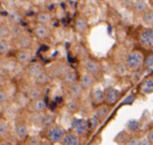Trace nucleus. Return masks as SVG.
Listing matches in <instances>:
<instances>
[{
	"instance_id": "7",
	"label": "nucleus",
	"mask_w": 153,
	"mask_h": 145,
	"mask_svg": "<svg viewBox=\"0 0 153 145\" xmlns=\"http://www.w3.org/2000/svg\"><path fill=\"white\" fill-rule=\"evenodd\" d=\"M74 27V30H76L78 34L83 35V36L87 35L90 29V26H89V23H88L87 19H86V17H84V16H82V15H79L76 17Z\"/></svg>"
},
{
	"instance_id": "34",
	"label": "nucleus",
	"mask_w": 153,
	"mask_h": 145,
	"mask_svg": "<svg viewBox=\"0 0 153 145\" xmlns=\"http://www.w3.org/2000/svg\"><path fill=\"white\" fill-rule=\"evenodd\" d=\"M9 100V94L3 88H0V105H4Z\"/></svg>"
},
{
	"instance_id": "20",
	"label": "nucleus",
	"mask_w": 153,
	"mask_h": 145,
	"mask_svg": "<svg viewBox=\"0 0 153 145\" xmlns=\"http://www.w3.org/2000/svg\"><path fill=\"white\" fill-rule=\"evenodd\" d=\"M26 96H27L30 100H34V99L43 97V87L34 84L33 86H30V88H28Z\"/></svg>"
},
{
	"instance_id": "36",
	"label": "nucleus",
	"mask_w": 153,
	"mask_h": 145,
	"mask_svg": "<svg viewBox=\"0 0 153 145\" xmlns=\"http://www.w3.org/2000/svg\"><path fill=\"white\" fill-rule=\"evenodd\" d=\"M146 138L149 142L153 144V130L152 128H150V130H148V132H147V135H146Z\"/></svg>"
},
{
	"instance_id": "38",
	"label": "nucleus",
	"mask_w": 153,
	"mask_h": 145,
	"mask_svg": "<svg viewBox=\"0 0 153 145\" xmlns=\"http://www.w3.org/2000/svg\"><path fill=\"white\" fill-rule=\"evenodd\" d=\"M138 145H152V143H150L148 140H147V138L145 137V138L143 139H140V143H138Z\"/></svg>"
},
{
	"instance_id": "27",
	"label": "nucleus",
	"mask_w": 153,
	"mask_h": 145,
	"mask_svg": "<svg viewBox=\"0 0 153 145\" xmlns=\"http://www.w3.org/2000/svg\"><path fill=\"white\" fill-rule=\"evenodd\" d=\"M53 21V17L47 12H39L36 16V22L39 24H44V25H49Z\"/></svg>"
},
{
	"instance_id": "3",
	"label": "nucleus",
	"mask_w": 153,
	"mask_h": 145,
	"mask_svg": "<svg viewBox=\"0 0 153 145\" xmlns=\"http://www.w3.org/2000/svg\"><path fill=\"white\" fill-rule=\"evenodd\" d=\"M137 41L145 51L153 50V27H144L138 32Z\"/></svg>"
},
{
	"instance_id": "6",
	"label": "nucleus",
	"mask_w": 153,
	"mask_h": 145,
	"mask_svg": "<svg viewBox=\"0 0 153 145\" xmlns=\"http://www.w3.org/2000/svg\"><path fill=\"white\" fill-rule=\"evenodd\" d=\"M71 130L80 137L87 135L89 132L87 119H83V118H76V119H74V121L71 123Z\"/></svg>"
},
{
	"instance_id": "13",
	"label": "nucleus",
	"mask_w": 153,
	"mask_h": 145,
	"mask_svg": "<svg viewBox=\"0 0 153 145\" xmlns=\"http://www.w3.org/2000/svg\"><path fill=\"white\" fill-rule=\"evenodd\" d=\"M79 82H80V85L83 87V89L85 91L90 90V89H92L94 86H96L97 77H94V75L85 72V73H83L79 77Z\"/></svg>"
},
{
	"instance_id": "42",
	"label": "nucleus",
	"mask_w": 153,
	"mask_h": 145,
	"mask_svg": "<svg viewBox=\"0 0 153 145\" xmlns=\"http://www.w3.org/2000/svg\"><path fill=\"white\" fill-rule=\"evenodd\" d=\"M53 145H62L61 143H59V144H53Z\"/></svg>"
},
{
	"instance_id": "28",
	"label": "nucleus",
	"mask_w": 153,
	"mask_h": 145,
	"mask_svg": "<svg viewBox=\"0 0 153 145\" xmlns=\"http://www.w3.org/2000/svg\"><path fill=\"white\" fill-rule=\"evenodd\" d=\"M11 132V124L4 118H0V138H5Z\"/></svg>"
},
{
	"instance_id": "18",
	"label": "nucleus",
	"mask_w": 153,
	"mask_h": 145,
	"mask_svg": "<svg viewBox=\"0 0 153 145\" xmlns=\"http://www.w3.org/2000/svg\"><path fill=\"white\" fill-rule=\"evenodd\" d=\"M132 9H133V12L136 15L140 16L147 10L150 9V5H149L148 0H134L133 3H132Z\"/></svg>"
},
{
	"instance_id": "26",
	"label": "nucleus",
	"mask_w": 153,
	"mask_h": 145,
	"mask_svg": "<svg viewBox=\"0 0 153 145\" xmlns=\"http://www.w3.org/2000/svg\"><path fill=\"white\" fill-rule=\"evenodd\" d=\"M140 21L144 27H153V11L151 7L140 15Z\"/></svg>"
},
{
	"instance_id": "12",
	"label": "nucleus",
	"mask_w": 153,
	"mask_h": 145,
	"mask_svg": "<svg viewBox=\"0 0 153 145\" xmlns=\"http://www.w3.org/2000/svg\"><path fill=\"white\" fill-rule=\"evenodd\" d=\"M111 111V107L106 103H101L96 107H94V116H96L101 122L105 121L107 119V117L109 116Z\"/></svg>"
},
{
	"instance_id": "9",
	"label": "nucleus",
	"mask_w": 153,
	"mask_h": 145,
	"mask_svg": "<svg viewBox=\"0 0 153 145\" xmlns=\"http://www.w3.org/2000/svg\"><path fill=\"white\" fill-rule=\"evenodd\" d=\"M33 34L34 37L38 40L44 41L51 37V29L49 27V25H44V24H39L37 23L35 25L34 29H33Z\"/></svg>"
},
{
	"instance_id": "35",
	"label": "nucleus",
	"mask_w": 153,
	"mask_h": 145,
	"mask_svg": "<svg viewBox=\"0 0 153 145\" xmlns=\"http://www.w3.org/2000/svg\"><path fill=\"white\" fill-rule=\"evenodd\" d=\"M138 143H140V138L133 136V137H129V138H128L125 145H138Z\"/></svg>"
},
{
	"instance_id": "43",
	"label": "nucleus",
	"mask_w": 153,
	"mask_h": 145,
	"mask_svg": "<svg viewBox=\"0 0 153 145\" xmlns=\"http://www.w3.org/2000/svg\"><path fill=\"white\" fill-rule=\"evenodd\" d=\"M4 1H7V0H4Z\"/></svg>"
},
{
	"instance_id": "21",
	"label": "nucleus",
	"mask_w": 153,
	"mask_h": 145,
	"mask_svg": "<svg viewBox=\"0 0 153 145\" xmlns=\"http://www.w3.org/2000/svg\"><path fill=\"white\" fill-rule=\"evenodd\" d=\"M62 80H63V82L66 86H69V85H72L74 82H79V75H78V73L74 70L68 69L63 74V76H62Z\"/></svg>"
},
{
	"instance_id": "33",
	"label": "nucleus",
	"mask_w": 153,
	"mask_h": 145,
	"mask_svg": "<svg viewBox=\"0 0 153 145\" xmlns=\"http://www.w3.org/2000/svg\"><path fill=\"white\" fill-rule=\"evenodd\" d=\"M126 128H127V132H136L140 128V123L137 120H129L126 124Z\"/></svg>"
},
{
	"instance_id": "15",
	"label": "nucleus",
	"mask_w": 153,
	"mask_h": 145,
	"mask_svg": "<svg viewBox=\"0 0 153 145\" xmlns=\"http://www.w3.org/2000/svg\"><path fill=\"white\" fill-rule=\"evenodd\" d=\"M44 66L42 65L39 62H36V63H32L30 62L28 65L25 66V72L28 76H30L32 78H34L35 76H37L39 73H41L42 71H44Z\"/></svg>"
},
{
	"instance_id": "11",
	"label": "nucleus",
	"mask_w": 153,
	"mask_h": 145,
	"mask_svg": "<svg viewBox=\"0 0 153 145\" xmlns=\"http://www.w3.org/2000/svg\"><path fill=\"white\" fill-rule=\"evenodd\" d=\"M15 135L16 138L20 141H25L28 138V127L27 124L22 120H17L15 123Z\"/></svg>"
},
{
	"instance_id": "19",
	"label": "nucleus",
	"mask_w": 153,
	"mask_h": 145,
	"mask_svg": "<svg viewBox=\"0 0 153 145\" xmlns=\"http://www.w3.org/2000/svg\"><path fill=\"white\" fill-rule=\"evenodd\" d=\"M68 87V92H69V96L71 97H76V98H80L83 96L85 90L83 89V87L80 85L79 82H74L72 85H69Z\"/></svg>"
},
{
	"instance_id": "37",
	"label": "nucleus",
	"mask_w": 153,
	"mask_h": 145,
	"mask_svg": "<svg viewBox=\"0 0 153 145\" xmlns=\"http://www.w3.org/2000/svg\"><path fill=\"white\" fill-rule=\"evenodd\" d=\"M5 82H7V78H5V76L0 72V88H4Z\"/></svg>"
},
{
	"instance_id": "41",
	"label": "nucleus",
	"mask_w": 153,
	"mask_h": 145,
	"mask_svg": "<svg viewBox=\"0 0 153 145\" xmlns=\"http://www.w3.org/2000/svg\"><path fill=\"white\" fill-rule=\"evenodd\" d=\"M38 145H51V143L48 142V141H40V142L38 143Z\"/></svg>"
},
{
	"instance_id": "17",
	"label": "nucleus",
	"mask_w": 153,
	"mask_h": 145,
	"mask_svg": "<svg viewBox=\"0 0 153 145\" xmlns=\"http://www.w3.org/2000/svg\"><path fill=\"white\" fill-rule=\"evenodd\" d=\"M61 144L62 145H81L80 136H78V135L72 132V130L66 132Z\"/></svg>"
},
{
	"instance_id": "14",
	"label": "nucleus",
	"mask_w": 153,
	"mask_h": 145,
	"mask_svg": "<svg viewBox=\"0 0 153 145\" xmlns=\"http://www.w3.org/2000/svg\"><path fill=\"white\" fill-rule=\"evenodd\" d=\"M90 101L94 107L104 102V90L99 87L90 89Z\"/></svg>"
},
{
	"instance_id": "22",
	"label": "nucleus",
	"mask_w": 153,
	"mask_h": 145,
	"mask_svg": "<svg viewBox=\"0 0 153 145\" xmlns=\"http://www.w3.org/2000/svg\"><path fill=\"white\" fill-rule=\"evenodd\" d=\"M30 107L35 113H43L46 111V102L43 97L34 99V100H30Z\"/></svg>"
},
{
	"instance_id": "29",
	"label": "nucleus",
	"mask_w": 153,
	"mask_h": 145,
	"mask_svg": "<svg viewBox=\"0 0 153 145\" xmlns=\"http://www.w3.org/2000/svg\"><path fill=\"white\" fill-rule=\"evenodd\" d=\"M12 49V43L9 39H0V55H7L10 53Z\"/></svg>"
},
{
	"instance_id": "39",
	"label": "nucleus",
	"mask_w": 153,
	"mask_h": 145,
	"mask_svg": "<svg viewBox=\"0 0 153 145\" xmlns=\"http://www.w3.org/2000/svg\"><path fill=\"white\" fill-rule=\"evenodd\" d=\"M0 145H12L11 143L9 142V141H7V140H4V139H0Z\"/></svg>"
},
{
	"instance_id": "8",
	"label": "nucleus",
	"mask_w": 153,
	"mask_h": 145,
	"mask_svg": "<svg viewBox=\"0 0 153 145\" xmlns=\"http://www.w3.org/2000/svg\"><path fill=\"white\" fill-rule=\"evenodd\" d=\"M85 70L87 73L94 75L98 79L102 74V65L99 61L94 59H88L85 62Z\"/></svg>"
},
{
	"instance_id": "30",
	"label": "nucleus",
	"mask_w": 153,
	"mask_h": 145,
	"mask_svg": "<svg viewBox=\"0 0 153 145\" xmlns=\"http://www.w3.org/2000/svg\"><path fill=\"white\" fill-rule=\"evenodd\" d=\"M9 21L11 25H19L23 21V17L19 12L13 11L9 14Z\"/></svg>"
},
{
	"instance_id": "5",
	"label": "nucleus",
	"mask_w": 153,
	"mask_h": 145,
	"mask_svg": "<svg viewBox=\"0 0 153 145\" xmlns=\"http://www.w3.org/2000/svg\"><path fill=\"white\" fill-rule=\"evenodd\" d=\"M14 39V45L17 49H30L33 45V37L30 34L26 32H22L19 36L15 37Z\"/></svg>"
},
{
	"instance_id": "1",
	"label": "nucleus",
	"mask_w": 153,
	"mask_h": 145,
	"mask_svg": "<svg viewBox=\"0 0 153 145\" xmlns=\"http://www.w3.org/2000/svg\"><path fill=\"white\" fill-rule=\"evenodd\" d=\"M144 54L145 53L140 49H133V50L130 51L125 60V65L127 69L131 70L133 72L142 69Z\"/></svg>"
},
{
	"instance_id": "16",
	"label": "nucleus",
	"mask_w": 153,
	"mask_h": 145,
	"mask_svg": "<svg viewBox=\"0 0 153 145\" xmlns=\"http://www.w3.org/2000/svg\"><path fill=\"white\" fill-rule=\"evenodd\" d=\"M140 92L143 95H151L153 93V77L152 75H149L144 78L140 86Z\"/></svg>"
},
{
	"instance_id": "4",
	"label": "nucleus",
	"mask_w": 153,
	"mask_h": 145,
	"mask_svg": "<svg viewBox=\"0 0 153 145\" xmlns=\"http://www.w3.org/2000/svg\"><path fill=\"white\" fill-rule=\"evenodd\" d=\"M122 97V92L114 87H108L104 90V103L113 107Z\"/></svg>"
},
{
	"instance_id": "10",
	"label": "nucleus",
	"mask_w": 153,
	"mask_h": 145,
	"mask_svg": "<svg viewBox=\"0 0 153 145\" xmlns=\"http://www.w3.org/2000/svg\"><path fill=\"white\" fill-rule=\"evenodd\" d=\"M15 60L19 65L26 66L33 61V52L30 49H17Z\"/></svg>"
},
{
	"instance_id": "2",
	"label": "nucleus",
	"mask_w": 153,
	"mask_h": 145,
	"mask_svg": "<svg viewBox=\"0 0 153 145\" xmlns=\"http://www.w3.org/2000/svg\"><path fill=\"white\" fill-rule=\"evenodd\" d=\"M66 134V130L63 126L59 125V124H55L48 126L46 128V132H45V140L48 141L51 145L53 144H59L62 142L64 136Z\"/></svg>"
},
{
	"instance_id": "25",
	"label": "nucleus",
	"mask_w": 153,
	"mask_h": 145,
	"mask_svg": "<svg viewBox=\"0 0 153 145\" xmlns=\"http://www.w3.org/2000/svg\"><path fill=\"white\" fill-rule=\"evenodd\" d=\"M142 68H144L145 71H147L148 73H151L153 69V51H146V53L144 54V60H143V66Z\"/></svg>"
},
{
	"instance_id": "24",
	"label": "nucleus",
	"mask_w": 153,
	"mask_h": 145,
	"mask_svg": "<svg viewBox=\"0 0 153 145\" xmlns=\"http://www.w3.org/2000/svg\"><path fill=\"white\" fill-rule=\"evenodd\" d=\"M34 82L38 86H41V87H45L51 82V75L47 71H42L41 73H39L37 76H35L34 78Z\"/></svg>"
},
{
	"instance_id": "23",
	"label": "nucleus",
	"mask_w": 153,
	"mask_h": 145,
	"mask_svg": "<svg viewBox=\"0 0 153 145\" xmlns=\"http://www.w3.org/2000/svg\"><path fill=\"white\" fill-rule=\"evenodd\" d=\"M66 107L67 110L69 111V113L76 114L80 111V107H81V100L80 98H76V97L69 96V99L66 102Z\"/></svg>"
},
{
	"instance_id": "31",
	"label": "nucleus",
	"mask_w": 153,
	"mask_h": 145,
	"mask_svg": "<svg viewBox=\"0 0 153 145\" xmlns=\"http://www.w3.org/2000/svg\"><path fill=\"white\" fill-rule=\"evenodd\" d=\"M87 122H88V127H89V132H94V130H96L101 125V121L96 116H91L90 118H88Z\"/></svg>"
},
{
	"instance_id": "40",
	"label": "nucleus",
	"mask_w": 153,
	"mask_h": 145,
	"mask_svg": "<svg viewBox=\"0 0 153 145\" xmlns=\"http://www.w3.org/2000/svg\"><path fill=\"white\" fill-rule=\"evenodd\" d=\"M3 66H4V61H3L2 57L0 55V71L3 69Z\"/></svg>"
},
{
	"instance_id": "32",
	"label": "nucleus",
	"mask_w": 153,
	"mask_h": 145,
	"mask_svg": "<svg viewBox=\"0 0 153 145\" xmlns=\"http://www.w3.org/2000/svg\"><path fill=\"white\" fill-rule=\"evenodd\" d=\"M11 38V27L7 24H0V39Z\"/></svg>"
}]
</instances>
